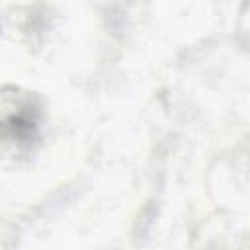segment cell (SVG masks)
Segmentation results:
<instances>
[{
  "mask_svg": "<svg viewBox=\"0 0 250 250\" xmlns=\"http://www.w3.org/2000/svg\"><path fill=\"white\" fill-rule=\"evenodd\" d=\"M37 109L27 98L4 94L2 102V137L6 143L25 145L35 137Z\"/></svg>",
  "mask_w": 250,
  "mask_h": 250,
  "instance_id": "1",
  "label": "cell"
}]
</instances>
